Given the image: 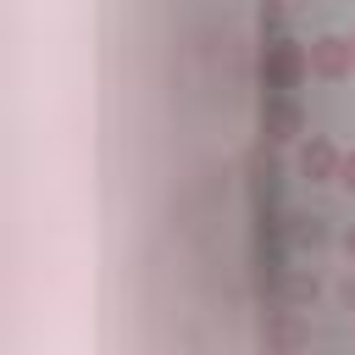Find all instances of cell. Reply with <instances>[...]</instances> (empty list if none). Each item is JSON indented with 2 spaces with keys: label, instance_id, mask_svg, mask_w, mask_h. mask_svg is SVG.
Returning a JSON list of instances; mask_svg holds the SVG:
<instances>
[{
  "label": "cell",
  "instance_id": "1",
  "mask_svg": "<svg viewBox=\"0 0 355 355\" xmlns=\"http://www.w3.org/2000/svg\"><path fill=\"white\" fill-rule=\"evenodd\" d=\"M305 72H311V55H305L294 39H266V50H261V78H266L272 94H288Z\"/></svg>",
  "mask_w": 355,
  "mask_h": 355
},
{
  "label": "cell",
  "instance_id": "2",
  "mask_svg": "<svg viewBox=\"0 0 355 355\" xmlns=\"http://www.w3.org/2000/svg\"><path fill=\"white\" fill-rule=\"evenodd\" d=\"M305 55H311V72L327 78V83H344V78L355 72V50H349V39H338V33H322L316 44H305Z\"/></svg>",
  "mask_w": 355,
  "mask_h": 355
},
{
  "label": "cell",
  "instance_id": "3",
  "mask_svg": "<svg viewBox=\"0 0 355 355\" xmlns=\"http://www.w3.org/2000/svg\"><path fill=\"white\" fill-rule=\"evenodd\" d=\"M338 161H344V155L333 150L327 133H311V139L300 144V172H305L311 183H333V178H338Z\"/></svg>",
  "mask_w": 355,
  "mask_h": 355
},
{
  "label": "cell",
  "instance_id": "4",
  "mask_svg": "<svg viewBox=\"0 0 355 355\" xmlns=\"http://www.w3.org/2000/svg\"><path fill=\"white\" fill-rule=\"evenodd\" d=\"M261 133H266L272 144H288V139L300 133V105H294L288 94H272L266 111H261Z\"/></svg>",
  "mask_w": 355,
  "mask_h": 355
},
{
  "label": "cell",
  "instance_id": "5",
  "mask_svg": "<svg viewBox=\"0 0 355 355\" xmlns=\"http://www.w3.org/2000/svg\"><path fill=\"white\" fill-rule=\"evenodd\" d=\"M305 338H311L305 316H300V311H283V316H277V327H272V355H294Z\"/></svg>",
  "mask_w": 355,
  "mask_h": 355
},
{
  "label": "cell",
  "instance_id": "6",
  "mask_svg": "<svg viewBox=\"0 0 355 355\" xmlns=\"http://www.w3.org/2000/svg\"><path fill=\"white\" fill-rule=\"evenodd\" d=\"M316 294H322L316 272H288V277H283V300H288V311H305Z\"/></svg>",
  "mask_w": 355,
  "mask_h": 355
},
{
  "label": "cell",
  "instance_id": "7",
  "mask_svg": "<svg viewBox=\"0 0 355 355\" xmlns=\"http://www.w3.org/2000/svg\"><path fill=\"white\" fill-rule=\"evenodd\" d=\"M288 222H294V227H288L294 244H316V239H322V222H311V216H288Z\"/></svg>",
  "mask_w": 355,
  "mask_h": 355
},
{
  "label": "cell",
  "instance_id": "8",
  "mask_svg": "<svg viewBox=\"0 0 355 355\" xmlns=\"http://www.w3.org/2000/svg\"><path fill=\"white\" fill-rule=\"evenodd\" d=\"M338 183L355 194V150H344V161H338Z\"/></svg>",
  "mask_w": 355,
  "mask_h": 355
},
{
  "label": "cell",
  "instance_id": "9",
  "mask_svg": "<svg viewBox=\"0 0 355 355\" xmlns=\"http://www.w3.org/2000/svg\"><path fill=\"white\" fill-rule=\"evenodd\" d=\"M338 300H344V311H355V266H349V277L338 283Z\"/></svg>",
  "mask_w": 355,
  "mask_h": 355
},
{
  "label": "cell",
  "instance_id": "10",
  "mask_svg": "<svg viewBox=\"0 0 355 355\" xmlns=\"http://www.w3.org/2000/svg\"><path fill=\"white\" fill-rule=\"evenodd\" d=\"M344 255H349V266H355V222H349V233H344Z\"/></svg>",
  "mask_w": 355,
  "mask_h": 355
},
{
  "label": "cell",
  "instance_id": "11",
  "mask_svg": "<svg viewBox=\"0 0 355 355\" xmlns=\"http://www.w3.org/2000/svg\"><path fill=\"white\" fill-rule=\"evenodd\" d=\"M349 50H355V39H349Z\"/></svg>",
  "mask_w": 355,
  "mask_h": 355
}]
</instances>
